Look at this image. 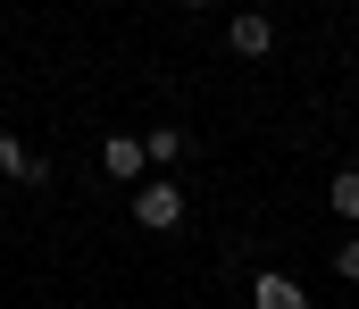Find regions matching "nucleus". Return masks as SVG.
Segmentation results:
<instances>
[{"instance_id": "obj_1", "label": "nucleus", "mask_w": 359, "mask_h": 309, "mask_svg": "<svg viewBox=\"0 0 359 309\" xmlns=\"http://www.w3.org/2000/svg\"><path fill=\"white\" fill-rule=\"evenodd\" d=\"M184 217V184H168V176H151L142 193H134V226H151V234H168Z\"/></svg>"}, {"instance_id": "obj_2", "label": "nucleus", "mask_w": 359, "mask_h": 309, "mask_svg": "<svg viewBox=\"0 0 359 309\" xmlns=\"http://www.w3.org/2000/svg\"><path fill=\"white\" fill-rule=\"evenodd\" d=\"M142 167H151L142 134H109V142H100V176H117V184H134V193H142Z\"/></svg>"}, {"instance_id": "obj_3", "label": "nucleus", "mask_w": 359, "mask_h": 309, "mask_svg": "<svg viewBox=\"0 0 359 309\" xmlns=\"http://www.w3.org/2000/svg\"><path fill=\"white\" fill-rule=\"evenodd\" d=\"M251 309H309V301H301V284H284L276 268H259L251 276Z\"/></svg>"}, {"instance_id": "obj_4", "label": "nucleus", "mask_w": 359, "mask_h": 309, "mask_svg": "<svg viewBox=\"0 0 359 309\" xmlns=\"http://www.w3.org/2000/svg\"><path fill=\"white\" fill-rule=\"evenodd\" d=\"M226 42H234V50H243V59H259V50H276V25H268V17H259V8H243V17H234V34H226Z\"/></svg>"}, {"instance_id": "obj_5", "label": "nucleus", "mask_w": 359, "mask_h": 309, "mask_svg": "<svg viewBox=\"0 0 359 309\" xmlns=\"http://www.w3.org/2000/svg\"><path fill=\"white\" fill-rule=\"evenodd\" d=\"M326 201H334V217H359V167H334V193Z\"/></svg>"}, {"instance_id": "obj_6", "label": "nucleus", "mask_w": 359, "mask_h": 309, "mask_svg": "<svg viewBox=\"0 0 359 309\" xmlns=\"http://www.w3.org/2000/svg\"><path fill=\"white\" fill-rule=\"evenodd\" d=\"M142 151L168 167V159H184V125H159V134H142Z\"/></svg>"}, {"instance_id": "obj_7", "label": "nucleus", "mask_w": 359, "mask_h": 309, "mask_svg": "<svg viewBox=\"0 0 359 309\" xmlns=\"http://www.w3.org/2000/svg\"><path fill=\"white\" fill-rule=\"evenodd\" d=\"M334 276H343V284H359V242H343V251H334Z\"/></svg>"}]
</instances>
